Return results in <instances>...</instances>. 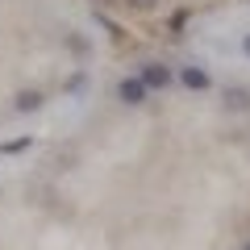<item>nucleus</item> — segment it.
Here are the masks:
<instances>
[{"label":"nucleus","mask_w":250,"mask_h":250,"mask_svg":"<svg viewBox=\"0 0 250 250\" xmlns=\"http://www.w3.org/2000/svg\"><path fill=\"white\" fill-rule=\"evenodd\" d=\"M138 80L146 83V92H167L171 83H175V71L163 67V62H146L142 71H138Z\"/></svg>","instance_id":"f257e3e1"},{"label":"nucleus","mask_w":250,"mask_h":250,"mask_svg":"<svg viewBox=\"0 0 250 250\" xmlns=\"http://www.w3.org/2000/svg\"><path fill=\"white\" fill-rule=\"evenodd\" d=\"M117 96H121L125 104H146V96H150V92H146V83L138 80V75H129V80L117 83Z\"/></svg>","instance_id":"f03ea898"},{"label":"nucleus","mask_w":250,"mask_h":250,"mask_svg":"<svg viewBox=\"0 0 250 250\" xmlns=\"http://www.w3.org/2000/svg\"><path fill=\"white\" fill-rule=\"evenodd\" d=\"M179 83H184L188 92H205L213 80H208V71H205V67H179Z\"/></svg>","instance_id":"7ed1b4c3"},{"label":"nucleus","mask_w":250,"mask_h":250,"mask_svg":"<svg viewBox=\"0 0 250 250\" xmlns=\"http://www.w3.org/2000/svg\"><path fill=\"white\" fill-rule=\"evenodd\" d=\"M221 100H225V108H238V113H242V108H250V92L246 88H225Z\"/></svg>","instance_id":"20e7f679"},{"label":"nucleus","mask_w":250,"mask_h":250,"mask_svg":"<svg viewBox=\"0 0 250 250\" xmlns=\"http://www.w3.org/2000/svg\"><path fill=\"white\" fill-rule=\"evenodd\" d=\"M38 104H42L38 92H21V96H17V108H21V113H29V108H38Z\"/></svg>","instance_id":"39448f33"},{"label":"nucleus","mask_w":250,"mask_h":250,"mask_svg":"<svg viewBox=\"0 0 250 250\" xmlns=\"http://www.w3.org/2000/svg\"><path fill=\"white\" fill-rule=\"evenodd\" d=\"M242 50H246V54H250V34H246V38H242Z\"/></svg>","instance_id":"423d86ee"},{"label":"nucleus","mask_w":250,"mask_h":250,"mask_svg":"<svg viewBox=\"0 0 250 250\" xmlns=\"http://www.w3.org/2000/svg\"><path fill=\"white\" fill-rule=\"evenodd\" d=\"M129 4H142V9H146V4H154V0H129Z\"/></svg>","instance_id":"0eeeda50"},{"label":"nucleus","mask_w":250,"mask_h":250,"mask_svg":"<svg viewBox=\"0 0 250 250\" xmlns=\"http://www.w3.org/2000/svg\"><path fill=\"white\" fill-rule=\"evenodd\" d=\"M246 250H250V242H246Z\"/></svg>","instance_id":"6e6552de"}]
</instances>
